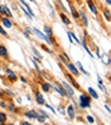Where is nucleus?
<instances>
[{"mask_svg": "<svg viewBox=\"0 0 111 125\" xmlns=\"http://www.w3.org/2000/svg\"><path fill=\"white\" fill-rule=\"evenodd\" d=\"M0 19H1V14H0Z\"/></svg>", "mask_w": 111, "mask_h": 125, "instance_id": "nucleus-42", "label": "nucleus"}, {"mask_svg": "<svg viewBox=\"0 0 111 125\" xmlns=\"http://www.w3.org/2000/svg\"><path fill=\"white\" fill-rule=\"evenodd\" d=\"M46 106H47V107H48V109H49V110H52V113H56V110H54V109H53V107H52V106H50V105H48V104H47V105H46Z\"/></svg>", "mask_w": 111, "mask_h": 125, "instance_id": "nucleus-34", "label": "nucleus"}, {"mask_svg": "<svg viewBox=\"0 0 111 125\" xmlns=\"http://www.w3.org/2000/svg\"><path fill=\"white\" fill-rule=\"evenodd\" d=\"M20 124H21V125H29V123H28V121H21Z\"/></svg>", "mask_w": 111, "mask_h": 125, "instance_id": "nucleus-37", "label": "nucleus"}, {"mask_svg": "<svg viewBox=\"0 0 111 125\" xmlns=\"http://www.w3.org/2000/svg\"><path fill=\"white\" fill-rule=\"evenodd\" d=\"M71 13H72V17H73V19H78V11H77V9L75 8L73 5H71Z\"/></svg>", "mask_w": 111, "mask_h": 125, "instance_id": "nucleus-14", "label": "nucleus"}, {"mask_svg": "<svg viewBox=\"0 0 111 125\" xmlns=\"http://www.w3.org/2000/svg\"><path fill=\"white\" fill-rule=\"evenodd\" d=\"M60 17H61V19H62V21L66 24V25H70L71 24V20H70V18L66 15V14L63 13V11H61V14H60Z\"/></svg>", "mask_w": 111, "mask_h": 125, "instance_id": "nucleus-8", "label": "nucleus"}, {"mask_svg": "<svg viewBox=\"0 0 111 125\" xmlns=\"http://www.w3.org/2000/svg\"><path fill=\"white\" fill-rule=\"evenodd\" d=\"M6 121V115L4 113H0V124H4Z\"/></svg>", "mask_w": 111, "mask_h": 125, "instance_id": "nucleus-21", "label": "nucleus"}, {"mask_svg": "<svg viewBox=\"0 0 111 125\" xmlns=\"http://www.w3.org/2000/svg\"><path fill=\"white\" fill-rule=\"evenodd\" d=\"M37 113H38L39 115H42V116H44V117H46V119H48V117H49V116H48V114H47L46 111H43V110H38V111H37Z\"/></svg>", "mask_w": 111, "mask_h": 125, "instance_id": "nucleus-22", "label": "nucleus"}, {"mask_svg": "<svg viewBox=\"0 0 111 125\" xmlns=\"http://www.w3.org/2000/svg\"><path fill=\"white\" fill-rule=\"evenodd\" d=\"M29 1H32V3H35V0H29Z\"/></svg>", "mask_w": 111, "mask_h": 125, "instance_id": "nucleus-41", "label": "nucleus"}, {"mask_svg": "<svg viewBox=\"0 0 111 125\" xmlns=\"http://www.w3.org/2000/svg\"><path fill=\"white\" fill-rule=\"evenodd\" d=\"M0 34L4 35V37H8V33H6V31H5V29H4L1 25H0Z\"/></svg>", "mask_w": 111, "mask_h": 125, "instance_id": "nucleus-23", "label": "nucleus"}, {"mask_svg": "<svg viewBox=\"0 0 111 125\" xmlns=\"http://www.w3.org/2000/svg\"><path fill=\"white\" fill-rule=\"evenodd\" d=\"M78 18L82 19V23H83V25H85V27H87V25H88V19H87L86 14H85V11H83L82 9H80V10H78Z\"/></svg>", "mask_w": 111, "mask_h": 125, "instance_id": "nucleus-4", "label": "nucleus"}, {"mask_svg": "<svg viewBox=\"0 0 111 125\" xmlns=\"http://www.w3.org/2000/svg\"><path fill=\"white\" fill-rule=\"evenodd\" d=\"M68 1H71V0H68Z\"/></svg>", "mask_w": 111, "mask_h": 125, "instance_id": "nucleus-43", "label": "nucleus"}, {"mask_svg": "<svg viewBox=\"0 0 111 125\" xmlns=\"http://www.w3.org/2000/svg\"><path fill=\"white\" fill-rule=\"evenodd\" d=\"M35 99H37V102L39 105H43L44 104V97L42 96V94L39 91H35Z\"/></svg>", "mask_w": 111, "mask_h": 125, "instance_id": "nucleus-9", "label": "nucleus"}, {"mask_svg": "<svg viewBox=\"0 0 111 125\" xmlns=\"http://www.w3.org/2000/svg\"><path fill=\"white\" fill-rule=\"evenodd\" d=\"M80 44H82V46H83V48L86 49V52H87L88 54H90V56H91L92 58H93V54H92V52H91V51L88 49V47H87V44H86V43H85V41H82V42H80Z\"/></svg>", "mask_w": 111, "mask_h": 125, "instance_id": "nucleus-18", "label": "nucleus"}, {"mask_svg": "<svg viewBox=\"0 0 111 125\" xmlns=\"http://www.w3.org/2000/svg\"><path fill=\"white\" fill-rule=\"evenodd\" d=\"M99 87H100V89H101L103 92H107V91H106V89H105V86H103L102 83H99Z\"/></svg>", "mask_w": 111, "mask_h": 125, "instance_id": "nucleus-31", "label": "nucleus"}, {"mask_svg": "<svg viewBox=\"0 0 111 125\" xmlns=\"http://www.w3.org/2000/svg\"><path fill=\"white\" fill-rule=\"evenodd\" d=\"M5 11H6V15H8L9 18H10V17L13 18V14H11V11H10V9L8 8V6H5Z\"/></svg>", "mask_w": 111, "mask_h": 125, "instance_id": "nucleus-26", "label": "nucleus"}, {"mask_svg": "<svg viewBox=\"0 0 111 125\" xmlns=\"http://www.w3.org/2000/svg\"><path fill=\"white\" fill-rule=\"evenodd\" d=\"M25 116L28 117V119H37L39 115H38V113H37V111H33V110H32V111H27L25 113Z\"/></svg>", "mask_w": 111, "mask_h": 125, "instance_id": "nucleus-10", "label": "nucleus"}, {"mask_svg": "<svg viewBox=\"0 0 111 125\" xmlns=\"http://www.w3.org/2000/svg\"><path fill=\"white\" fill-rule=\"evenodd\" d=\"M60 113H61V114H64V110H63V107H60Z\"/></svg>", "mask_w": 111, "mask_h": 125, "instance_id": "nucleus-38", "label": "nucleus"}, {"mask_svg": "<svg viewBox=\"0 0 111 125\" xmlns=\"http://www.w3.org/2000/svg\"><path fill=\"white\" fill-rule=\"evenodd\" d=\"M66 64H67V68L70 70V72L72 73L73 76H77V75H78V70L76 68L75 64H72V63H70V62H66Z\"/></svg>", "mask_w": 111, "mask_h": 125, "instance_id": "nucleus-6", "label": "nucleus"}, {"mask_svg": "<svg viewBox=\"0 0 111 125\" xmlns=\"http://www.w3.org/2000/svg\"><path fill=\"white\" fill-rule=\"evenodd\" d=\"M0 20H1V23L4 24V27H5V28H11L13 23H11V20H10V18H9V17H3Z\"/></svg>", "mask_w": 111, "mask_h": 125, "instance_id": "nucleus-7", "label": "nucleus"}, {"mask_svg": "<svg viewBox=\"0 0 111 125\" xmlns=\"http://www.w3.org/2000/svg\"><path fill=\"white\" fill-rule=\"evenodd\" d=\"M80 106L82 109L90 107L91 106V96H87V95H81L80 96Z\"/></svg>", "mask_w": 111, "mask_h": 125, "instance_id": "nucleus-1", "label": "nucleus"}, {"mask_svg": "<svg viewBox=\"0 0 111 125\" xmlns=\"http://www.w3.org/2000/svg\"><path fill=\"white\" fill-rule=\"evenodd\" d=\"M9 110H10V111H14V110H15V106H14L13 104H11V105H9Z\"/></svg>", "mask_w": 111, "mask_h": 125, "instance_id": "nucleus-35", "label": "nucleus"}, {"mask_svg": "<svg viewBox=\"0 0 111 125\" xmlns=\"http://www.w3.org/2000/svg\"><path fill=\"white\" fill-rule=\"evenodd\" d=\"M77 67H78V70H80V71H81V72H82V73H83V75H86V76H87V75H88V72H87V71H86V70H85V68H83V67H82V64H81V63H80V62H78V63H77Z\"/></svg>", "mask_w": 111, "mask_h": 125, "instance_id": "nucleus-20", "label": "nucleus"}, {"mask_svg": "<svg viewBox=\"0 0 111 125\" xmlns=\"http://www.w3.org/2000/svg\"><path fill=\"white\" fill-rule=\"evenodd\" d=\"M0 57L8 58V49L5 48V46H0Z\"/></svg>", "mask_w": 111, "mask_h": 125, "instance_id": "nucleus-11", "label": "nucleus"}, {"mask_svg": "<svg viewBox=\"0 0 111 125\" xmlns=\"http://www.w3.org/2000/svg\"><path fill=\"white\" fill-rule=\"evenodd\" d=\"M0 14H3V15H5L6 11H5V5H0Z\"/></svg>", "mask_w": 111, "mask_h": 125, "instance_id": "nucleus-27", "label": "nucleus"}, {"mask_svg": "<svg viewBox=\"0 0 111 125\" xmlns=\"http://www.w3.org/2000/svg\"><path fill=\"white\" fill-rule=\"evenodd\" d=\"M30 29H32V32H34V33H35L37 35H38V37H39V38H40L42 41H44V42H46L47 44H52V41L49 39V37H47L46 34H43L40 31H38V29H37V28H34V27H33V28H30Z\"/></svg>", "mask_w": 111, "mask_h": 125, "instance_id": "nucleus-2", "label": "nucleus"}, {"mask_svg": "<svg viewBox=\"0 0 111 125\" xmlns=\"http://www.w3.org/2000/svg\"><path fill=\"white\" fill-rule=\"evenodd\" d=\"M44 119H46V117H44V116H38V117H37V120H38L39 123H44Z\"/></svg>", "mask_w": 111, "mask_h": 125, "instance_id": "nucleus-28", "label": "nucleus"}, {"mask_svg": "<svg viewBox=\"0 0 111 125\" xmlns=\"http://www.w3.org/2000/svg\"><path fill=\"white\" fill-rule=\"evenodd\" d=\"M0 106H1V107H6V104H5V101H1V100H0Z\"/></svg>", "mask_w": 111, "mask_h": 125, "instance_id": "nucleus-33", "label": "nucleus"}, {"mask_svg": "<svg viewBox=\"0 0 111 125\" xmlns=\"http://www.w3.org/2000/svg\"><path fill=\"white\" fill-rule=\"evenodd\" d=\"M106 4L107 5H111V0H106Z\"/></svg>", "mask_w": 111, "mask_h": 125, "instance_id": "nucleus-40", "label": "nucleus"}, {"mask_svg": "<svg viewBox=\"0 0 111 125\" xmlns=\"http://www.w3.org/2000/svg\"><path fill=\"white\" fill-rule=\"evenodd\" d=\"M42 49H44V51H46V52H48V53H52V49H49L48 47H46V46H43L42 47Z\"/></svg>", "mask_w": 111, "mask_h": 125, "instance_id": "nucleus-29", "label": "nucleus"}, {"mask_svg": "<svg viewBox=\"0 0 111 125\" xmlns=\"http://www.w3.org/2000/svg\"><path fill=\"white\" fill-rule=\"evenodd\" d=\"M67 114H68V116L71 117V119H73V117H75V107H73L72 105H70V106L67 107Z\"/></svg>", "mask_w": 111, "mask_h": 125, "instance_id": "nucleus-12", "label": "nucleus"}, {"mask_svg": "<svg viewBox=\"0 0 111 125\" xmlns=\"http://www.w3.org/2000/svg\"><path fill=\"white\" fill-rule=\"evenodd\" d=\"M33 53L35 54V57H38V58H40V60H42V54L38 52V51H37L35 48H33Z\"/></svg>", "mask_w": 111, "mask_h": 125, "instance_id": "nucleus-25", "label": "nucleus"}, {"mask_svg": "<svg viewBox=\"0 0 111 125\" xmlns=\"http://www.w3.org/2000/svg\"><path fill=\"white\" fill-rule=\"evenodd\" d=\"M20 81H21V82H24V83H25V82H27V80H25V78H24V77H20Z\"/></svg>", "mask_w": 111, "mask_h": 125, "instance_id": "nucleus-36", "label": "nucleus"}, {"mask_svg": "<svg viewBox=\"0 0 111 125\" xmlns=\"http://www.w3.org/2000/svg\"><path fill=\"white\" fill-rule=\"evenodd\" d=\"M102 14H103V17H105V19H106L107 21H110V19H111V17H110V10H109V9H103V10H102Z\"/></svg>", "mask_w": 111, "mask_h": 125, "instance_id": "nucleus-16", "label": "nucleus"}, {"mask_svg": "<svg viewBox=\"0 0 111 125\" xmlns=\"http://www.w3.org/2000/svg\"><path fill=\"white\" fill-rule=\"evenodd\" d=\"M23 33H24V35L27 37V38H30V34H29L30 32H28V31H25V29H24V32H23Z\"/></svg>", "mask_w": 111, "mask_h": 125, "instance_id": "nucleus-32", "label": "nucleus"}, {"mask_svg": "<svg viewBox=\"0 0 111 125\" xmlns=\"http://www.w3.org/2000/svg\"><path fill=\"white\" fill-rule=\"evenodd\" d=\"M44 32H46V35H47V37H52V35H53V32H52V29H50L48 25L44 27Z\"/></svg>", "mask_w": 111, "mask_h": 125, "instance_id": "nucleus-19", "label": "nucleus"}, {"mask_svg": "<svg viewBox=\"0 0 111 125\" xmlns=\"http://www.w3.org/2000/svg\"><path fill=\"white\" fill-rule=\"evenodd\" d=\"M8 76H9V80H10V81H15V80H17V76H15V73H14V72H13V73H9Z\"/></svg>", "mask_w": 111, "mask_h": 125, "instance_id": "nucleus-24", "label": "nucleus"}, {"mask_svg": "<svg viewBox=\"0 0 111 125\" xmlns=\"http://www.w3.org/2000/svg\"><path fill=\"white\" fill-rule=\"evenodd\" d=\"M61 85L63 86V89H64V91H66V92H67V95H70V96H72V97H73V94H75V92H73V89H72V87H71L67 82H62Z\"/></svg>", "mask_w": 111, "mask_h": 125, "instance_id": "nucleus-5", "label": "nucleus"}, {"mask_svg": "<svg viewBox=\"0 0 111 125\" xmlns=\"http://www.w3.org/2000/svg\"><path fill=\"white\" fill-rule=\"evenodd\" d=\"M88 94H90V96L91 97H93V99H99V95H97V92H96L93 89H92V87H88Z\"/></svg>", "mask_w": 111, "mask_h": 125, "instance_id": "nucleus-13", "label": "nucleus"}, {"mask_svg": "<svg viewBox=\"0 0 111 125\" xmlns=\"http://www.w3.org/2000/svg\"><path fill=\"white\" fill-rule=\"evenodd\" d=\"M66 77H67V78L70 80V82H71V83H72L73 86H75V87H76V89H78V87H80V85H78V83L76 82V81H75V80H73V78H72V76H71V75H67V76H66Z\"/></svg>", "mask_w": 111, "mask_h": 125, "instance_id": "nucleus-17", "label": "nucleus"}, {"mask_svg": "<svg viewBox=\"0 0 111 125\" xmlns=\"http://www.w3.org/2000/svg\"><path fill=\"white\" fill-rule=\"evenodd\" d=\"M87 121L88 123H95V119H93L92 116H87Z\"/></svg>", "mask_w": 111, "mask_h": 125, "instance_id": "nucleus-30", "label": "nucleus"}, {"mask_svg": "<svg viewBox=\"0 0 111 125\" xmlns=\"http://www.w3.org/2000/svg\"><path fill=\"white\" fill-rule=\"evenodd\" d=\"M42 90H43L44 92H48V91L50 90V83H48V82H42Z\"/></svg>", "mask_w": 111, "mask_h": 125, "instance_id": "nucleus-15", "label": "nucleus"}, {"mask_svg": "<svg viewBox=\"0 0 111 125\" xmlns=\"http://www.w3.org/2000/svg\"><path fill=\"white\" fill-rule=\"evenodd\" d=\"M96 54H97V56L100 57V49H99V48H97V49H96Z\"/></svg>", "mask_w": 111, "mask_h": 125, "instance_id": "nucleus-39", "label": "nucleus"}, {"mask_svg": "<svg viewBox=\"0 0 111 125\" xmlns=\"http://www.w3.org/2000/svg\"><path fill=\"white\" fill-rule=\"evenodd\" d=\"M87 5H88L90 11L93 14V15H97V8H96V5H95V3L92 1V0H87Z\"/></svg>", "mask_w": 111, "mask_h": 125, "instance_id": "nucleus-3", "label": "nucleus"}]
</instances>
